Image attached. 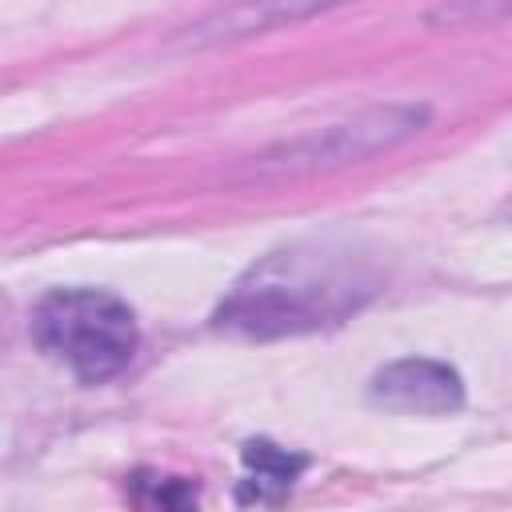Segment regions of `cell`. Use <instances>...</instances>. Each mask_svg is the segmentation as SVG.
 <instances>
[{"mask_svg":"<svg viewBox=\"0 0 512 512\" xmlns=\"http://www.w3.org/2000/svg\"><path fill=\"white\" fill-rule=\"evenodd\" d=\"M384 288V272L352 244L304 240L252 264L216 308V328L248 340L304 336L360 312Z\"/></svg>","mask_w":512,"mask_h":512,"instance_id":"cell-1","label":"cell"},{"mask_svg":"<svg viewBox=\"0 0 512 512\" xmlns=\"http://www.w3.org/2000/svg\"><path fill=\"white\" fill-rule=\"evenodd\" d=\"M32 340L80 384L120 376L140 344L132 308L104 288H56L32 308Z\"/></svg>","mask_w":512,"mask_h":512,"instance_id":"cell-2","label":"cell"},{"mask_svg":"<svg viewBox=\"0 0 512 512\" xmlns=\"http://www.w3.org/2000/svg\"><path fill=\"white\" fill-rule=\"evenodd\" d=\"M424 124H428V104H412V100L376 104V108H364L340 124H328L320 132H304V136L264 152L256 172L260 176H300V172L360 164L376 152H388V148L412 140Z\"/></svg>","mask_w":512,"mask_h":512,"instance_id":"cell-3","label":"cell"},{"mask_svg":"<svg viewBox=\"0 0 512 512\" xmlns=\"http://www.w3.org/2000/svg\"><path fill=\"white\" fill-rule=\"evenodd\" d=\"M368 396L392 412H416V416H448L464 404V380L456 368L428 360V356H408L392 360L372 376Z\"/></svg>","mask_w":512,"mask_h":512,"instance_id":"cell-4","label":"cell"},{"mask_svg":"<svg viewBox=\"0 0 512 512\" xmlns=\"http://www.w3.org/2000/svg\"><path fill=\"white\" fill-rule=\"evenodd\" d=\"M348 0H240L232 8H220L196 24H188L172 44L176 48H216V44H236V40H252L264 36L272 28L284 24H300L312 20L320 12H332Z\"/></svg>","mask_w":512,"mask_h":512,"instance_id":"cell-5","label":"cell"},{"mask_svg":"<svg viewBox=\"0 0 512 512\" xmlns=\"http://www.w3.org/2000/svg\"><path fill=\"white\" fill-rule=\"evenodd\" d=\"M240 456L252 468V480H244L240 492H236L244 504L248 500H256V504L280 500L292 488V480L304 472V464H308L304 456H296V452H288V448H280L272 440H248Z\"/></svg>","mask_w":512,"mask_h":512,"instance_id":"cell-6","label":"cell"},{"mask_svg":"<svg viewBox=\"0 0 512 512\" xmlns=\"http://www.w3.org/2000/svg\"><path fill=\"white\" fill-rule=\"evenodd\" d=\"M512 16V0H440L424 24L428 28H460V24H488Z\"/></svg>","mask_w":512,"mask_h":512,"instance_id":"cell-7","label":"cell"},{"mask_svg":"<svg viewBox=\"0 0 512 512\" xmlns=\"http://www.w3.org/2000/svg\"><path fill=\"white\" fill-rule=\"evenodd\" d=\"M144 480L152 492H136L140 504H164V508H184L196 500V492L184 484V480H168V476H136Z\"/></svg>","mask_w":512,"mask_h":512,"instance_id":"cell-8","label":"cell"}]
</instances>
